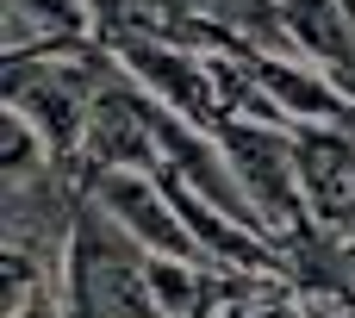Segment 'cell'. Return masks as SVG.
Wrapping results in <instances>:
<instances>
[{
  "label": "cell",
  "mask_w": 355,
  "mask_h": 318,
  "mask_svg": "<svg viewBox=\"0 0 355 318\" xmlns=\"http://www.w3.org/2000/svg\"><path fill=\"white\" fill-rule=\"evenodd\" d=\"M300 187L312 212L337 231H355V144L343 131H300Z\"/></svg>",
  "instance_id": "cell-4"
},
{
  "label": "cell",
  "mask_w": 355,
  "mask_h": 318,
  "mask_svg": "<svg viewBox=\"0 0 355 318\" xmlns=\"http://www.w3.org/2000/svg\"><path fill=\"white\" fill-rule=\"evenodd\" d=\"M231 318H300L293 306H237Z\"/></svg>",
  "instance_id": "cell-13"
},
{
  "label": "cell",
  "mask_w": 355,
  "mask_h": 318,
  "mask_svg": "<svg viewBox=\"0 0 355 318\" xmlns=\"http://www.w3.org/2000/svg\"><path fill=\"white\" fill-rule=\"evenodd\" d=\"M94 200H100V212H106L125 237H137L150 256L200 262V244H193V231H187V219H181L175 194H168V187H156L144 169H106V175L94 181Z\"/></svg>",
  "instance_id": "cell-2"
},
{
  "label": "cell",
  "mask_w": 355,
  "mask_h": 318,
  "mask_svg": "<svg viewBox=\"0 0 355 318\" xmlns=\"http://www.w3.org/2000/svg\"><path fill=\"white\" fill-rule=\"evenodd\" d=\"M6 94H12V112L19 119H31V131H37V144H56V150H75L81 137H87V94H81V81H69L62 69H44L37 81H25L19 69L6 75Z\"/></svg>",
  "instance_id": "cell-5"
},
{
  "label": "cell",
  "mask_w": 355,
  "mask_h": 318,
  "mask_svg": "<svg viewBox=\"0 0 355 318\" xmlns=\"http://www.w3.org/2000/svg\"><path fill=\"white\" fill-rule=\"evenodd\" d=\"M256 75H262V81H268V87L287 100V106H300V112H337V106H343L331 87H312L306 75H293V69H281V62H262Z\"/></svg>",
  "instance_id": "cell-11"
},
{
  "label": "cell",
  "mask_w": 355,
  "mask_h": 318,
  "mask_svg": "<svg viewBox=\"0 0 355 318\" xmlns=\"http://www.w3.org/2000/svg\"><path fill=\"white\" fill-rule=\"evenodd\" d=\"M31 156L44 162V144H31V119H19V112H6V175L19 181Z\"/></svg>",
  "instance_id": "cell-12"
},
{
  "label": "cell",
  "mask_w": 355,
  "mask_h": 318,
  "mask_svg": "<svg viewBox=\"0 0 355 318\" xmlns=\"http://www.w3.org/2000/svg\"><path fill=\"white\" fill-rule=\"evenodd\" d=\"M225 156H231L262 225H300V150H293V137H281L268 125H231Z\"/></svg>",
  "instance_id": "cell-3"
},
{
  "label": "cell",
  "mask_w": 355,
  "mask_h": 318,
  "mask_svg": "<svg viewBox=\"0 0 355 318\" xmlns=\"http://www.w3.org/2000/svg\"><path fill=\"white\" fill-rule=\"evenodd\" d=\"M87 150L106 169H137L150 150H162V119L131 94H100L87 112Z\"/></svg>",
  "instance_id": "cell-6"
},
{
  "label": "cell",
  "mask_w": 355,
  "mask_h": 318,
  "mask_svg": "<svg viewBox=\"0 0 355 318\" xmlns=\"http://www.w3.org/2000/svg\"><path fill=\"white\" fill-rule=\"evenodd\" d=\"M281 19H287V37L306 56H318L337 87L355 94V25L343 0H281Z\"/></svg>",
  "instance_id": "cell-7"
},
{
  "label": "cell",
  "mask_w": 355,
  "mask_h": 318,
  "mask_svg": "<svg viewBox=\"0 0 355 318\" xmlns=\"http://www.w3.org/2000/svg\"><path fill=\"white\" fill-rule=\"evenodd\" d=\"M50 37V31H81V0H6V50L12 62L25 56V37Z\"/></svg>",
  "instance_id": "cell-9"
},
{
  "label": "cell",
  "mask_w": 355,
  "mask_h": 318,
  "mask_svg": "<svg viewBox=\"0 0 355 318\" xmlns=\"http://www.w3.org/2000/svg\"><path fill=\"white\" fill-rule=\"evenodd\" d=\"M150 287L162 300L168 318H200V300H206V275L200 262H175V256H150Z\"/></svg>",
  "instance_id": "cell-10"
},
{
  "label": "cell",
  "mask_w": 355,
  "mask_h": 318,
  "mask_svg": "<svg viewBox=\"0 0 355 318\" xmlns=\"http://www.w3.org/2000/svg\"><path fill=\"white\" fill-rule=\"evenodd\" d=\"M69 318H168L150 287V250L106 212H87L69 237Z\"/></svg>",
  "instance_id": "cell-1"
},
{
  "label": "cell",
  "mask_w": 355,
  "mask_h": 318,
  "mask_svg": "<svg viewBox=\"0 0 355 318\" xmlns=\"http://www.w3.org/2000/svg\"><path fill=\"white\" fill-rule=\"evenodd\" d=\"M125 62H131V75L150 81L175 112H187V119H206V112H212V87H206L200 62H187L181 50H168V44H131Z\"/></svg>",
  "instance_id": "cell-8"
}]
</instances>
